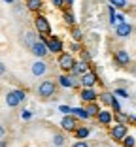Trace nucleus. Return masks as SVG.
Listing matches in <instances>:
<instances>
[{
    "label": "nucleus",
    "instance_id": "nucleus-9",
    "mask_svg": "<svg viewBox=\"0 0 136 147\" xmlns=\"http://www.w3.org/2000/svg\"><path fill=\"white\" fill-rule=\"evenodd\" d=\"M47 70H49L47 62L42 61V59H38L36 62H32V66H30L32 76H36V78H42V76H45V74H47Z\"/></svg>",
    "mask_w": 136,
    "mask_h": 147
},
{
    "label": "nucleus",
    "instance_id": "nucleus-12",
    "mask_svg": "<svg viewBox=\"0 0 136 147\" xmlns=\"http://www.w3.org/2000/svg\"><path fill=\"white\" fill-rule=\"evenodd\" d=\"M87 72H89V64L83 62V61H79V62H76L74 68L70 70V76H72V78H81V76L87 74Z\"/></svg>",
    "mask_w": 136,
    "mask_h": 147
},
{
    "label": "nucleus",
    "instance_id": "nucleus-21",
    "mask_svg": "<svg viewBox=\"0 0 136 147\" xmlns=\"http://www.w3.org/2000/svg\"><path fill=\"white\" fill-rule=\"evenodd\" d=\"M98 98L102 100V104H104V106H112V102H114V98H115V96L112 94V92H108V91H106V92H102V94H98Z\"/></svg>",
    "mask_w": 136,
    "mask_h": 147
},
{
    "label": "nucleus",
    "instance_id": "nucleus-28",
    "mask_svg": "<svg viewBox=\"0 0 136 147\" xmlns=\"http://www.w3.org/2000/svg\"><path fill=\"white\" fill-rule=\"evenodd\" d=\"M114 96H121V98H129V92L125 91V89H115Z\"/></svg>",
    "mask_w": 136,
    "mask_h": 147
},
{
    "label": "nucleus",
    "instance_id": "nucleus-29",
    "mask_svg": "<svg viewBox=\"0 0 136 147\" xmlns=\"http://www.w3.org/2000/svg\"><path fill=\"white\" fill-rule=\"evenodd\" d=\"M72 147H89V143L85 142V140H78V142L72 143Z\"/></svg>",
    "mask_w": 136,
    "mask_h": 147
},
{
    "label": "nucleus",
    "instance_id": "nucleus-3",
    "mask_svg": "<svg viewBox=\"0 0 136 147\" xmlns=\"http://www.w3.org/2000/svg\"><path fill=\"white\" fill-rule=\"evenodd\" d=\"M57 62H59V68H61L62 72L70 74V70L74 68V64H76V59L72 57V53H64V51H62L61 55H59Z\"/></svg>",
    "mask_w": 136,
    "mask_h": 147
},
{
    "label": "nucleus",
    "instance_id": "nucleus-11",
    "mask_svg": "<svg viewBox=\"0 0 136 147\" xmlns=\"http://www.w3.org/2000/svg\"><path fill=\"white\" fill-rule=\"evenodd\" d=\"M79 98L83 100L85 104H91V102H97L98 92L95 91V89H81V91H79Z\"/></svg>",
    "mask_w": 136,
    "mask_h": 147
},
{
    "label": "nucleus",
    "instance_id": "nucleus-1",
    "mask_svg": "<svg viewBox=\"0 0 136 147\" xmlns=\"http://www.w3.org/2000/svg\"><path fill=\"white\" fill-rule=\"evenodd\" d=\"M55 91H57V83L53 81V79H44V81H40L38 89H36V92H38V96L42 100L51 98V96L55 94Z\"/></svg>",
    "mask_w": 136,
    "mask_h": 147
},
{
    "label": "nucleus",
    "instance_id": "nucleus-22",
    "mask_svg": "<svg viewBox=\"0 0 136 147\" xmlns=\"http://www.w3.org/2000/svg\"><path fill=\"white\" fill-rule=\"evenodd\" d=\"M121 143H123V147H136V138H134V136H125V138H123V142H121Z\"/></svg>",
    "mask_w": 136,
    "mask_h": 147
},
{
    "label": "nucleus",
    "instance_id": "nucleus-2",
    "mask_svg": "<svg viewBox=\"0 0 136 147\" xmlns=\"http://www.w3.org/2000/svg\"><path fill=\"white\" fill-rule=\"evenodd\" d=\"M25 100H26V92L23 91V89H12V91L6 94V104H8L9 108H17Z\"/></svg>",
    "mask_w": 136,
    "mask_h": 147
},
{
    "label": "nucleus",
    "instance_id": "nucleus-19",
    "mask_svg": "<svg viewBox=\"0 0 136 147\" xmlns=\"http://www.w3.org/2000/svg\"><path fill=\"white\" fill-rule=\"evenodd\" d=\"M100 109H102V108L97 104V102H91V104H87V106H85V111L89 113V117H97Z\"/></svg>",
    "mask_w": 136,
    "mask_h": 147
},
{
    "label": "nucleus",
    "instance_id": "nucleus-18",
    "mask_svg": "<svg viewBox=\"0 0 136 147\" xmlns=\"http://www.w3.org/2000/svg\"><path fill=\"white\" fill-rule=\"evenodd\" d=\"M72 115L76 117V119H81V121H87V119H91V117H89V113L85 111V108H72Z\"/></svg>",
    "mask_w": 136,
    "mask_h": 147
},
{
    "label": "nucleus",
    "instance_id": "nucleus-7",
    "mask_svg": "<svg viewBox=\"0 0 136 147\" xmlns=\"http://www.w3.org/2000/svg\"><path fill=\"white\" fill-rule=\"evenodd\" d=\"M129 134V128L127 125H121V123H117L115 126H112L110 128V136L114 142H123V138Z\"/></svg>",
    "mask_w": 136,
    "mask_h": 147
},
{
    "label": "nucleus",
    "instance_id": "nucleus-6",
    "mask_svg": "<svg viewBox=\"0 0 136 147\" xmlns=\"http://www.w3.org/2000/svg\"><path fill=\"white\" fill-rule=\"evenodd\" d=\"M34 26H36V30H38L42 36H49L51 34V25H49L47 17H44V15H38V17L34 19Z\"/></svg>",
    "mask_w": 136,
    "mask_h": 147
},
{
    "label": "nucleus",
    "instance_id": "nucleus-35",
    "mask_svg": "<svg viewBox=\"0 0 136 147\" xmlns=\"http://www.w3.org/2000/svg\"><path fill=\"white\" fill-rule=\"evenodd\" d=\"M74 4V0H64V6H72Z\"/></svg>",
    "mask_w": 136,
    "mask_h": 147
},
{
    "label": "nucleus",
    "instance_id": "nucleus-24",
    "mask_svg": "<svg viewBox=\"0 0 136 147\" xmlns=\"http://www.w3.org/2000/svg\"><path fill=\"white\" fill-rule=\"evenodd\" d=\"M62 17H64V23H68V25H74L76 23V17H74V13H72L70 9H66V11L62 13Z\"/></svg>",
    "mask_w": 136,
    "mask_h": 147
},
{
    "label": "nucleus",
    "instance_id": "nucleus-34",
    "mask_svg": "<svg viewBox=\"0 0 136 147\" xmlns=\"http://www.w3.org/2000/svg\"><path fill=\"white\" fill-rule=\"evenodd\" d=\"M4 74H6V64L0 62V76H4Z\"/></svg>",
    "mask_w": 136,
    "mask_h": 147
},
{
    "label": "nucleus",
    "instance_id": "nucleus-4",
    "mask_svg": "<svg viewBox=\"0 0 136 147\" xmlns=\"http://www.w3.org/2000/svg\"><path fill=\"white\" fill-rule=\"evenodd\" d=\"M40 40H44V42H45L49 53H57V55H61V53H62V47H64V45H62V42L57 38V36H49V38L40 36Z\"/></svg>",
    "mask_w": 136,
    "mask_h": 147
},
{
    "label": "nucleus",
    "instance_id": "nucleus-32",
    "mask_svg": "<svg viewBox=\"0 0 136 147\" xmlns=\"http://www.w3.org/2000/svg\"><path fill=\"white\" fill-rule=\"evenodd\" d=\"M21 117H23V119H25V121H28V119H30V117H32V113L28 111V109H25V111L21 113Z\"/></svg>",
    "mask_w": 136,
    "mask_h": 147
},
{
    "label": "nucleus",
    "instance_id": "nucleus-31",
    "mask_svg": "<svg viewBox=\"0 0 136 147\" xmlns=\"http://www.w3.org/2000/svg\"><path fill=\"white\" fill-rule=\"evenodd\" d=\"M51 4L55 6V8H62V6H64V0H51Z\"/></svg>",
    "mask_w": 136,
    "mask_h": 147
},
{
    "label": "nucleus",
    "instance_id": "nucleus-14",
    "mask_svg": "<svg viewBox=\"0 0 136 147\" xmlns=\"http://www.w3.org/2000/svg\"><path fill=\"white\" fill-rule=\"evenodd\" d=\"M97 121L100 123V125H104V126H110L112 121H114V115H112L110 109H100L98 115H97Z\"/></svg>",
    "mask_w": 136,
    "mask_h": 147
},
{
    "label": "nucleus",
    "instance_id": "nucleus-30",
    "mask_svg": "<svg viewBox=\"0 0 136 147\" xmlns=\"http://www.w3.org/2000/svg\"><path fill=\"white\" fill-rule=\"evenodd\" d=\"M112 108L115 109L117 113H121V106H119V102H117V98H114V102H112Z\"/></svg>",
    "mask_w": 136,
    "mask_h": 147
},
{
    "label": "nucleus",
    "instance_id": "nucleus-13",
    "mask_svg": "<svg viewBox=\"0 0 136 147\" xmlns=\"http://www.w3.org/2000/svg\"><path fill=\"white\" fill-rule=\"evenodd\" d=\"M57 83H59L61 87H64V89H74V87L78 85V81H76V78H72L70 74H68V76H66V74H62V76H59Z\"/></svg>",
    "mask_w": 136,
    "mask_h": 147
},
{
    "label": "nucleus",
    "instance_id": "nucleus-10",
    "mask_svg": "<svg viewBox=\"0 0 136 147\" xmlns=\"http://www.w3.org/2000/svg\"><path fill=\"white\" fill-rule=\"evenodd\" d=\"M61 126H62V130H66V132H74L79 125H78V119H76L74 115H64L61 119Z\"/></svg>",
    "mask_w": 136,
    "mask_h": 147
},
{
    "label": "nucleus",
    "instance_id": "nucleus-16",
    "mask_svg": "<svg viewBox=\"0 0 136 147\" xmlns=\"http://www.w3.org/2000/svg\"><path fill=\"white\" fill-rule=\"evenodd\" d=\"M115 62H117L119 66H127L129 62H131V57H129V53L125 51V49H117V51H115Z\"/></svg>",
    "mask_w": 136,
    "mask_h": 147
},
{
    "label": "nucleus",
    "instance_id": "nucleus-17",
    "mask_svg": "<svg viewBox=\"0 0 136 147\" xmlns=\"http://www.w3.org/2000/svg\"><path fill=\"white\" fill-rule=\"evenodd\" d=\"M89 134H91V128H89V126H78V128L74 130L76 140H85V138H89Z\"/></svg>",
    "mask_w": 136,
    "mask_h": 147
},
{
    "label": "nucleus",
    "instance_id": "nucleus-5",
    "mask_svg": "<svg viewBox=\"0 0 136 147\" xmlns=\"http://www.w3.org/2000/svg\"><path fill=\"white\" fill-rule=\"evenodd\" d=\"M30 53L36 57V59H42V61H44L45 57H47L49 49H47V45H45L44 40H36V42L32 43V47H30Z\"/></svg>",
    "mask_w": 136,
    "mask_h": 147
},
{
    "label": "nucleus",
    "instance_id": "nucleus-23",
    "mask_svg": "<svg viewBox=\"0 0 136 147\" xmlns=\"http://www.w3.org/2000/svg\"><path fill=\"white\" fill-rule=\"evenodd\" d=\"M64 143H66V138L62 134H55V136H53V145H55V147H62Z\"/></svg>",
    "mask_w": 136,
    "mask_h": 147
},
{
    "label": "nucleus",
    "instance_id": "nucleus-25",
    "mask_svg": "<svg viewBox=\"0 0 136 147\" xmlns=\"http://www.w3.org/2000/svg\"><path fill=\"white\" fill-rule=\"evenodd\" d=\"M72 38H74V42H81V38H83L81 28H72Z\"/></svg>",
    "mask_w": 136,
    "mask_h": 147
},
{
    "label": "nucleus",
    "instance_id": "nucleus-27",
    "mask_svg": "<svg viewBox=\"0 0 136 147\" xmlns=\"http://www.w3.org/2000/svg\"><path fill=\"white\" fill-rule=\"evenodd\" d=\"M110 6H114V8H119V9H123L125 6H127V0H110Z\"/></svg>",
    "mask_w": 136,
    "mask_h": 147
},
{
    "label": "nucleus",
    "instance_id": "nucleus-36",
    "mask_svg": "<svg viewBox=\"0 0 136 147\" xmlns=\"http://www.w3.org/2000/svg\"><path fill=\"white\" fill-rule=\"evenodd\" d=\"M2 2H6V4H13L15 0H2Z\"/></svg>",
    "mask_w": 136,
    "mask_h": 147
},
{
    "label": "nucleus",
    "instance_id": "nucleus-15",
    "mask_svg": "<svg viewBox=\"0 0 136 147\" xmlns=\"http://www.w3.org/2000/svg\"><path fill=\"white\" fill-rule=\"evenodd\" d=\"M115 34L119 38H129L132 34V26L129 23H119V25H115Z\"/></svg>",
    "mask_w": 136,
    "mask_h": 147
},
{
    "label": "nucleus",
    "instance_id": "nucleus-8",
    "mask_svg": "<svg viewBox=\"0 0 136 147\" xmlns=\"http://www.w3.org/2000/svg\"><path fill=\"white\" fill-rule=\"evenodd\" d=\"M97 81H98L97 74H95V72H91V70H89L87 74H83V76L79 78V83H81V87H83V89H95Z\"/></svg>",
    "mask_w": 136,
    "mask_h": 147
},
{
    "label": "nucleus",
    "instance_id": "nucleus-33",
    "mask_svg": "<svg viewBox=\"0 0 136 147\" xmlns=\"http://www.w3.org/2000/svg\"><path fill=\"white\" fill-rule=\"evenodd\" d=\"M6 134H8L6 126H2V125H0V140H4V138H6Z\"/></svg>",
    "mask_w": 136,
    "mask_h": 147
},
{
    "label": "nucleus",
    "instance_id": "nucleus-26",
    "mask_svg": "<svg viewBox=\"0 0 136 147\" xmlns=\"http://www.w3.org/2000/svg\"><path fill=\"white\" fill-rule=\"evenodd\" d=\"M34 42H36V40H34V34L26 30V32H25V43L28 45V47H32V43H34Z\"/></svg>",
    "mask_w": 136,
    "mask_h": 147
},
{
    "label": "nucleus",
    "instance_id": "nucleus-20",
    "mask_svg": "<svg viewBox=\"0 0 136 147\" xmlns=\"http://www.w3.org/2000/svg\"><path fill=\"white\" fill-rule=\"evenodd\" d=\"M42 6H44L42 0H26V9L28 11H38Z\"/></svg>",
    "mask_w": 136,
    "mask_h": 147
}]
</instances>
